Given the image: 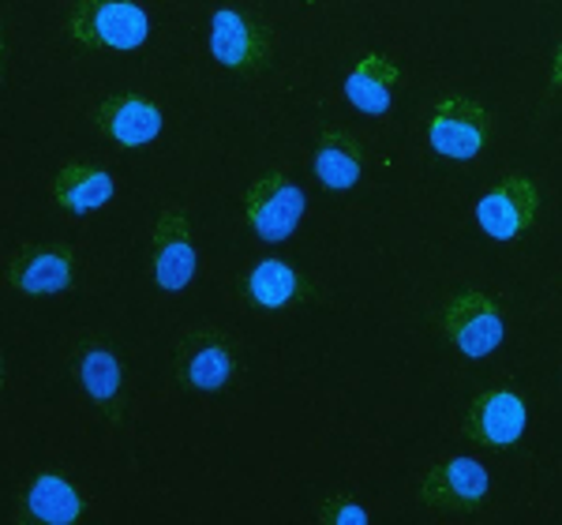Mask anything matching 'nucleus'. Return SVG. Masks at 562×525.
<instances>
[{
    "instance_id": "f257e3e1",
    "label": "nucleus",
    "mask_w": 562,
    "mask_h": 525,
    "mask_svg": "<svg viewBox=\"0 0 562 525\" xmlns=\"http://www.w3.org/2000/svg\"><path fill=\"white\" fill-rule=\"evenodd\" d=\"M537 206H540V196H537V188H532V180L514 177V180H503L495 192H487L480 199L476 219L484 225V233H492L495 241H510V237H518L521 230H529L532 219H537Z\"/></svg>"
},
{
    "instance_id": "f03ea898",
    "label": "nucleus",
    "mask_w": 562,
    "mask_h": 525,
    "mask_svg": "<svg viewBox=\"0 0 562 525\" xmlns=\"http://www.w3.org/2000/svg\"><path fill=\"white\" fill-rule=\"evenodd\" d=\"M487 139V110L473 98L447 102L428 124V143L447 158H473Z\"/></svg>"
},
{
    "instance_id": "7ed1b4c3",
    "label": "nucleus",
    "mask_w": 562,
    "mask_h": 525,
    "mask_svg": "<svg viewBox=\"0 0 562 525\" xmlns=\"http://www.w3.org/2000/svg\"><path fill=\"white\" fill-rule=\"evenodd\" d=\"M304 214V192L289 180L267 177L248 192V222L262 241H285Z\"/></svg>"
},
{
    "instance_id": "20e7f679",
    "label": "nucleus",
    "mask_w": 562,
    "mask_h": 525,
    "mask_svg": "<svg viewBox=\"0 0 562 525\" xmlns=\"http://www.w3.org/2000/svg\"><path fill=\"white\" fill-rule=\"evenodd\" d=\"M450 334L465 357H487L503 342V315L484 297L458 293L454 308H450Z\"/></svg>"
},
{
    "instance_id": "39448f33",
    "label": "nucleus",
    "mask_w": 562,
    "mask_h": 525,
    "mask_svg": "<svg viewBox=\"0 0 562 525\" xmlns=\"http://www.w3.org/2000/svg\"><path fill=\"white\" fill-rule=\"evenodd\" d=\"M188 222L184 219H161L158 225V241H154V282L161 289H184L195 278L199 267V252L192 237H188Z\"/></svg>"
},
{
    "instance_id": "423d86ee",
    "label": "nucleus",
    "mask_w": 562,
    "mask_h": 525,
    "mask_svg": "<svg viewBox=\"0 0 562 525\" xmlns=\"http://www.w3.org/2000/svg\"><path fill=\"white\" fill-rule=\"evenodd\" d=\"M105 129L121 147H143V143L158 139L166 116L147 98H113L105 102Z\"/></svg>"
},
{
    "instance_id": "0eeeda50",
    "label": "nucleus",
    "mask_w": 562,
    "mask_h": 525,
    "mask_svg": "<svg viewBox=\"0 0 562 525\" xmlns=\"http://www.w3.org/2000/svg\"><path fill=\"white\" fill-rule=\"evenodd\" d=\"M57 203L71 214H90L113 199V177L102 166H68L57 174Z\"/></svg>"
},
{
    "instance_id": "6e6552de",
    "label": "nucleus",
    "mask_w": 562,
    "mask_h": 525,
    "mask_svg": "<svg viewBox=\"0 0 562 525\" xmlns=\"http://www.w3.org/2000/svg\"><path fill=\"white\" fill-rule=\"evenodd\" d=\"M525 424H529V410H525L518 394H506V391L484 398V405L476 413V432L492 447H510L514 439H521Z\"/></svg>"
},
{
    "instance_id": "1a4fd4ad",
    "label": "nucleus",
    "mask_w": 562,
    "mask_h": 525,
    "mask_svg": "<svg viewBox=\"0 0 562 525\" xmlns=\"http://www.w3.org/2000/svg\"><path fill=\"white\" fill-rule=\"evenodd\" d=\"M315 174L326 188H352L360 180V158L352 147L349 135L341 132H326L315 154Z\"/></svg>"
},
{
    "instance_id": "9d476101",
    "label": "nucleus",
    "mask_w": 562,
    "mask_h": 525,
    "mask_svg": "<svg viewBox=\"0 0 562 525\" xmlns=\"http://www.w3.org/2000/svg\"><path fill=\"white\" fill-rule=\"evenodd\" d=\"M26 506H31L42 522H57V525L76 522L79 511H83L79 492L60 481V477H38V481L31 484V492H26Z\"/></svg>"
},
{
    "instance_id": "9b49d317",
    "label": "nucleus",
    "mask_w": 562,
    "mask_h": 525,
    "mask_svg": "<svg viewBox=\"0 0 562 525\" xmlns=\"http://www.w3.org/2000/svg\"><path fill=\"white\" fill-rule=\"evenodd\" d=\"M435 484H439L442 500H450V503H458V506L461 503L476 506L487 495V473H484V466L473 461V458L447 461V466L435 473Z\"/></svg>"
},
{
    "instance_id": "f8f14e48",
    "label": "nucleus",
    "mask_w": 562,
    "mask_h": 525,
    "mask_svg": "<svg viewBox=\"0 0 562 525\" xmlns=\"http://www.w3.org/2000/svg\"><path fill=\"white\" fill-rule=\"evenodd\" d=\"M94 34L116 49H132L147 38V15L135 4H105L94 12Z\"/></svg>"
},
{
    "instance_id": "ddd939ff",
    "label": "nucleus",
    "mask_w": 562,
    "mask_h": 525,
    "mask_svg": "<svg viewBox=\"0 0 562 525\" xmlns=\"http://www.w3.org/2000/svg\"><path fill=\"white\" fill-rule=\"evenodd\" d=\"M296 297V275L289 262L262 259L248 278V301L259 308H281Z\"/></svg>"
},
{
    "instance_id": "4468645a",
    "label": "nucleus",
    "mask_w": 562,
    "mask_h": 525,
    "mask_svg": "<svg viewBox=\"0 0 562 525\" xmlns=\"http://www.w3.org/2000/svg\"><path fill=\"white\" fill-rule=\"evenodd\" d=\"M68 282H71V259L60 256V252H38V256L26 259L20 267V275H15V286L34 297L60 293Z\"/></svg>"
},
{
    "instance_id": "2eb2a0df",
    "label": "nucleus",
    "mask_w": 562,
    "mask_h": 525,
    "mask_svg": "<svg viewBox=\"0 0 562 525\" xmlns=\"http://www.w3.org/2000/svg\"><path fill=\"white\" fill-rule=\"evenodd\" d=\"M214 57L217 65H244L251 53V31L237 12L214 15Z\"/></svg>"
},
{
    "instance_id": "dca6fc26",
    "label": "nucleus",
    "mask_w": 562,
    "mask_h": 525,
    "mask_svg": "<svg viewBox=\"0 0 562 525\" xmlns=\"http://www.w3.org/2000/svg\"><path fill=\"white\" fill-rule=\"evenodd\" d=\"M346 94H349V102L368 116H383L390 110V87L371 65L352 71L349 83H346Z\"/></svg>"
},
{
    "instance_id": "f3484780",
    "label": "nucleus",
    "mask_w": 562,
    "mask_h": 525,
    "mask_svg": "<svg viewBox=\"0 0 562 525\" xmlns=\"http://www.w3.org/2000/svg\"><path fill=\"white\" fill-rule=\"evenodd\" d=\"M83 387L94 402H109L121 387V368L109 349H90L83 357Z\"/></svg>"
},
{
    "instance_id": "a211bd4d",
    "label": "nucleus",
    "mask_w": 562,
    "mask_h": 525,
    "mask_svg": "<svg viewBox=\"0 0 562 525\" xmlns=\"http://www.w3.org/2000/svg\"><path fill=\"white\" fill-rule=\"evenodd\" d=\"M229 353L222 346H203L192 357V365H188V383L199 387V391H217V387L229 383Z\"/></svg>"
},
{
    "instance_id": "6ab92c4d",
    "label": "nucleus",
    "mask_w": 562,
    "mask_h": 525,
    "mask_svg": "<svg viewBox=\"0 0 562 525\" xmlns=\"http://www.w3.org/2000/svg\"><path fill=\"white\" fill-rule=\"evenodd\" d=\"M334 522H341V525H364L368 522V514L364 511H360V506H341V511L338 514H334Z\"/></svg>"
}]
</instances>
